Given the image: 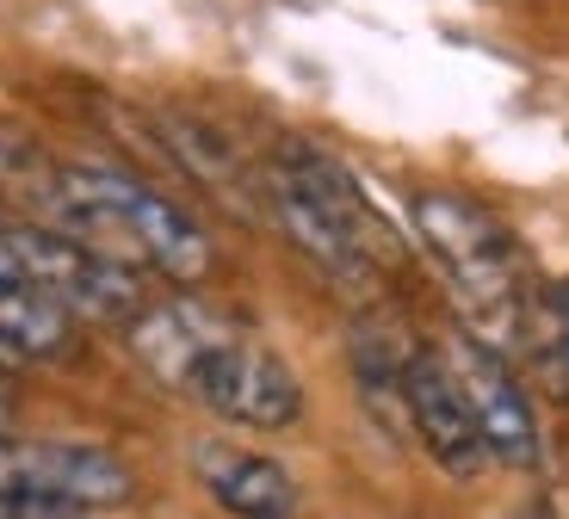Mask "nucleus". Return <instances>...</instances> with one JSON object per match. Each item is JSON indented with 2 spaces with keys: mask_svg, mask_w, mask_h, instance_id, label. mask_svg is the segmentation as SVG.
Listing matches in <instances>:
<instances>
[{
  "mask_svg": "<svg viewBox=\"0 0 569 519\" xmlns=\"http://www.w3.org/2000/svg\"><path fill=\"white\" fill-rule=\"evenodd\" d=\"M192 477H199V489L211 495L229 519H298V507H303L298 477H291L279 458L229 446V439L192 446Z\"/></svg>",
  "mask_w": 569,
  "mask_h": 519,
  "instance_id": "1a4fd4ad",
  "label": "nucleus"
},
{
  "mask_svg": "<svg viewBox=\"0 0 569 519\" xmlns=\"http://www.w3.org/2000/svg\"><path fill=\"white\" fill-rule=\"evenodd\" d=\"M13 433V408H7V396H0V439Z\"/></svg>",
  "mask_w": 569,
  "mask_h": 519,
  "instance_id": "4468645a",
  "label": "nucleus"
},
{
  "mask_svg": "<svg viewBox=\"0 0 569 519\" xmlns=\"http://www.w3.org/2000/svg\"><path fill=\"white\" fill-rule=\"evenodd\" d=\"M13 260L19 279L31 291H43L57 309H69L74 322H137L142 316V285L130 267L106 260V253L81 248L74 236L50 223H31L19 217L13 223Z\"/></svg>",
  "mask_w": 569,
  "mask_h": 519,
  "instance_id": "423d86ee",
  "label": "nucleus"
},
{
  "mask_svg": "<svg viewBox=\"0 0 569 519\" xmlns=\"http://www.w3.org/2000/svg\"><path fill=\"white\" fill-rule=\"evenodd\" d=\"M13 223H19V217L0 211V285H26V279H19V260H13Z\"/></svg>",
  "mask_w": 569,
  "mask_h": 519,
  "instance_id": "f8f14e48",
  "label": "nucleus"
},
{
  "mask_svg": "<svg viewBox=\"0 0 569 519\" xmlns=\"http://www.w3.org/2000/svg\"><path fill=\"white\" fill-rule=\"evenodd\" d=\"M267 211L279 217L291 248H298L316 272L347 285V291H371V285L397 267L385 217L366 204L353 173H347L335 154H322L316 142H284V149H272Z\"/></svg>",
  "mask_w": 569,
  "mask_h": 519,
  "instance_id": "7ed1b4c3",
  "label": "nucleus"
},
{
  "mask_svg": "<svg viewBox=\"0 0 569 519\" xmlns=\"http://www.w3.org/2000/svg\"><path fill=\"white\" fill-rule=\"evenodd\" d=\"M7 371H13V359H7V352H0V378H7Z\"/></svg>",
  "mask_w": 569,
  "mask_h": 519,
  "instance_id": "2eb2a0df",
  "label": "nucleus"
},
{
  "mask_svg": "<svg viewBox=\"0 0 569 519\" xmlns=\"http://www.w3.org/2000/svg\"><path fill=\"white\" fill-rule=\"evenodd\" d=\"M415 236L433 253V267L446 272L458 309L470 316V335H483L496 347L508 328H520V303H527V253L513 241L489 204L465 192H415L409 198Z\"/></svg>",
  "mask_w": 569,
  "mask_h": 519,
  "instance_id": "20e7f679",
  "label": "nucleus"
},
{
  "mask_svg": "<svg viewBox=\"0 0 569 519\" xmlns=\"http://www.w3.org/2000/svg\"><path fill=\"white\" fill-rule=\"evenodd\" d=\"M402 421H409V433L421 439V451L440 463L446 477H458V482L483 477L489 446L477 433V421H470L458 378L446 371V359L433 347L402 352Z\"/></svg>",
  "mask_w": 569,
  "mask_h": 519,
  "instance_id": "6e6552de",
  "label": "nucleus"
},
{
  "mask_svg": "<svg viewBox=\"0 0 569 519\" xmlns=\"http://www.w3.org/2000/svg\"><path fill=\"white\" fill-rule=\"evenodd\" d=\"M557 371H563V383H569V285L557 291Z\"/></svg>",
  "mask_w": 569,
  "mask_h": 519,
  "instance_id": "ddd939ff",
  "label": "nucleus"
},
{
  "mask_svg": "<svg viewBox=\"0 0 569 519\" xmlns=\"http://www.w3.org/2000/svg\"><path fill=\"white\" fill-rule=\"evenodd\" d=\"M31 223H50L81 248L118 260V267H149L173 285H199L217 267L204 229L173 198H161L149 180H137L130 168H112V161H62L57 186Z\"/></svg>",
  "mask_w": 569,
  "mask_h": 519,
  "instance_id": "f03ea898",
  "label": "nucleus"
},
{
  "mask_svg": "<svg viewBox=\"0 0 569 519\" xmlns=\"http://www.w3.org/2000/svg\"><path fill=\"white\" fill-rule=\"evenodd\" d=\"M57 168L62 161H50V149L31 130L0 124V198H13V204H26V217H38L57 186Z\"/></svg>",
  "mask_w": 569,
  "mask_h": 519,
  "instance_id": "9d476101",
  "label": "nucleus"
},
{
  "mask_svg": "<svg viewBox=\"0 0 569 519\" xmlns=\"http://www.w3.org/2000/svg\"><path fill=\"white\" fill-rule=\"evenodd\" d=\"M440 359L458 378V390H465V408H470V421H477V433H483V446H489V463L532 470V463L545 458V433H539V415H532L520 378H513V366L501 359V347H489L483 335L458 328V335H446Z\"/></svg>",
  "mask_w": 569,
  "mask_h": 519,
  "instance_id": "0eeeda50",
  "label": "nucleus"
},
{
  "mask_svg": "<svg viewBox=\"0 0 569 519\" xmlns=\"http://www.w3.org/2000/svg\"><path fill=\"white\" fill-rule=\"evenodd\" d=\"M130 352H137L161 390L199 402L204 415L248 433H284L303 415V383L279 352L242 322L217 316L199 297H168L142 303L130 322Z\"/></svg>",
  "mask_w": 569,
  "mask_h": 519,
  "instance_id": "f257e3e1",
  "label": "nucleus"
},
{
  "mask_svg": "<svg viewBox=\"0 0 569 519\" xmlns=\"http://www.w3.org/2000/svg\"><path fill=\"white\" fill-rule=\"evenodd\" d=\"M0 489L26 495L62 519L112 513L137 495L130 463L87 439H0Z\"/></svg>",
  "mask_w": 569,
  "mask_h": 519,
  "instance_id": "39448f33",
  "label": "nucleus"
},
{
  "mask_svg": "<svg viewBox=\"0 0 569 519\" xmlns=\"http://www.w3.org/2000/svg\"><path fill=\"white\" fill-rule=\"evenodd\" d=\"M161 137H168V149L180 154V161L199 173L204 186H217V192H236V149H229L223 137H211L199 118H180V112L161 118Z\"/></svg>",
  "mask_w": 569,
  "mask_h": 519,
  "instance_id": "9b49d317",
  "label": "nucleus"
}]
</instances>
